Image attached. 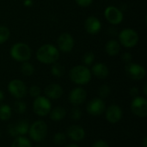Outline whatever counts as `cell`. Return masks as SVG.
I'll list each match as a JSON object with an SVG mask.
<instances>
[{
    "label": "cell",
    "instance_id": "6da1fadb",
    "mask_svg": "<svg viewBox=\"0 0 147 147\" xmlns=\"http://www.w3.org/2000/svg\"><path fill=\"white\" fill-rule=\"evenodd\" d=\"M59 58V49L51 44H45L39 47L36 52V59L42 64L51 65L58 61Z\"/></svg>",
    "mask_w": 147,
    "mask_h": 147
},
{
    "label": "cell",
    "instance_id": "7a4b0ae2",
    "mask_svg": "<svg viewBox=\"0 0 147 147\" xmlns=\"http://www.w3.org/2000/svg\"><path fill=\"white\" fill-rule=\"evenodd\" d=\"M70 79L76 84H87L91 79V71L85 65H76L72 67L69 73Z\"/></svg>",
    "mask_w": 147,
    "mask_h": 147
},
{
    "label": "cell",
    "instance_id": "3957f363",
    "mask_svg": "<svg viewBox=\"0 0 147 147\" xmlns=\"http://www.w3.org/2000/svg\"><path fill=\"white\" fill-rule=\"evenodd\" d=\"M9 53L12 59L18 62L28 61L31 58L32 54L30 47L27 44L22 42L14 44L10 48Z\"/></svg>",
    "mask_w": 147,
    "mask_h": 147
},
{
    "label": "cell",
    "instance_id": "277c9868",
    "mask_svg": "<svg viewBox=\"0 0 147 147\" xmlns=\"http://www.w3.org/2000/svg\"><path fill=\"white\" fill-rule=\"evenodd\" d=\"M28 134L33 141L41 142L47 135V125L43 121H37L29 126Z\"/></svg>",
    "mask_w": 147,
    "mask_h": 147
},
{
    "label": "cell",
    "instance_id": "5b68a950",
    "mask_svg": "<svg viewBox=\"0 0 147 147\" xmlns=\"http://www.w3.org/2000/svg\"><path fill=\"white\" fill-rule=\"evenodd\" d=\"M34 112L39 116H47L49 115L52 109V104L50 100L46 96H37L35 97L33 103Z\"/></svg>",
    "mask_w": 147,
    "mask_h": 147
},
{
    "label": "cell",
    "instance_id": "8992f818",
    "mask_svg": "<svg viewBox=\"0 0 147 147\" xmlns=\"http://www.w3.org/2000/svg\"><path fill=\"white\" fill-rule=\"evenodd\" d=\"M120 43L127 47L131 48L134 47L139 41V35L137 32L132 28H125L119 34Z\"/></svg>",
    "mask_w": 147,
    "mask_h": 147
},
{
    "label": "cell",
    "instance_id": "52a82bcc",
    "mask_svg": "<svg viewBox=\"0 0 147 147\" xmlns=\"http://www.w3.org/2000/svg\"><path fill=\"white\" fill-rule=\"evenodd\" d=\"M8 90L10 95L16 99H22L27 95V87L20 79L11 80L8 84Z\"/></svg>",
    "mask_w": 147,
    "mask_h": 147
},
{
    "label": "cell",
    "instance_id": "ba28073f",
    "mask_svg": "<svg viewBox=\"0 0 147 147\" xmlns=\"http://www.w3.org/2000/svg\"><path fill=\"white\" fill-rule=\"evenodd\" d=\"M131 110L138 117L145 118L147 116V100L142 96H136L131 102Z\"/></svg>",
    "mask_w": 147,
    "mask_h": 147
},
{
    "label": "cell",
    "instance_id": "9c48e42d",
    "mask_svg": "<svg viewBox=\"0 0 147 147\" xmlns=\"http://www.w3.org/2000/svg\"><path fill=\"white\" fill-rule=\"evenodd\" d=\"M29 123L26 120H20L16 123H12L8 126V133L12 137L24 136L28 133Z\"/></svg>",
    "mask_w": 147,
    "mask_h": 147
},
{
    "label": "cell",
    "instance_id": "30bf717a",
    "mask_svg": "<svg viewBox=\"0 0 147 147\" xmlns=\"http://www.w3.org/2000/svg\"><path fill=\"white\" fill-rule=\"evenodd\" d=\"M87 112L92 116H99L106 110V105L102 99L94 98L87 104Z\"/></svg>",
    "mask_w": 147,
    "mask_h": 147
},
{
    "label": "cell",
    "instance_id": "8fae6325",
    "mask_svg": "<svg viewBox=\"0 0 147 147\" xmlns=\"http://www.w3.org/2000/svg\"><path fill=\"white\" fill-rule=\"evenodd\" d=\"M104 16L106 20L113 25L120 24L123 20V14L121 10L115 6L107 7L104 10Z\"/></svg>",
    "mask_w": 147,
    "mask_h": 147
},
{
    "label": "cell",
    "instance_id": "7c38bea8",
    "mask_svg": "<svg viewBox=\"0 0 147 147\" xmlns=\"http://www.w3.org/2000/svg\"><path fill=\"white\" fill-rule=\"evenodd\" d=\"M126 72L134 80L143 79L146 73L145 67L136 63H128L126 66Z\"/></svg>",
    "mask_w": 147,
    "mask_h": 147
},
{
    "label": "cell",
    "instance_id": "4fadbf2b",
    "mask_svg": "<svg viewBox=\"0 0 147 147\" xmlns=\"http://www.w3.org/2000/svg\"><path fill=\"white\" fill-rule=\"evenodd\" d=\"M57 44L60 51L64 53H69L74 47V40L69 33H63L59 36Z\"/></svg>",
    "mask_w": 147,
    "mask_h": 147
},
{
    "label": "cell",
    "instance_id": "5bb4252c",
    "mask_svg": "<svg viewBox=\"0 0 147 147\" xmlns=\"http://www.w3.org/2000/svg\"><path fill=\"white\" fill-rule=\"evenodd\" d=\"M87 97V92L84 89L81 87H77L73 89L70 93H69V102L74 105V106H78L83 104Z\"/></svg>",
    "mask_w": 147,
    "mask_h": 147
},
{
    "label": "cell",
    "instance_id": "9a60e30c",
    "mask_svg": "<svg viewBox=\"0 0 147 147\" xmlns=\"http://www.w3.org/2000/svg\"><path fill=\"white\" fill-rule=\"evenodd\" d=\"M123 115L122 109L117 104H112L106 110V119L109 123L115 124L119 122Z\"/></svg>",
    "mask_w": 147,
    "mask_h": 147
},
{
    "label": "cell",
    "instance_id": "2e32d148",
    "mask_svg": "<svg viewBox=\"0 0 147 147\" xmlns=\"http://www.w3.org/2000/svg\"><path fill=\"white\" fill-rule=\"evenodd\" d=\"M85 30L90 34H96L102 28V23L100 20L96 16H89L84 22Z\"/></svg>",
    "mask_w": 147,
    "mask_h": 147
},
{
    "label": "cell",
    "instance_id": "e0dca14e",
    "mask_svg": "<svg viewBox=\"0 0 147 147\" xmlns=\"http://www.w3.org/2000/svg\"><path fill=\"white\" fill-rule=\"evenodd\" d=\"M67 136L72 141L80 142L85 137V131L82 127L78 125H73L67 129Z\"/></svg>",
    "mask_w": 147,
    "mask_h": 147
},
{
    "label": "cell",
    "instance_id": "ac0fdd59",
    "mask_svg": "<svg viewBox=\"0 0 147 147\" xmlns=\"http://www.w3.org/2000/svg\"><path fill=\"white\" fill-rule=\"evenodd\" d=\"M45 94L48 99L57 100L62 96L63 89L58 84H51L45 88Z\"/></svg>",
    "mask_w": 147,
    "mask_h": 147
},
{
    "label": "cell",
    "instance_id": "d6986e66",
    "mask_svg": "<svg viewBox=\"0 0 147 147\" xmlns=\"http://www.w3.org/2000/svg\"><path fill=\"white\" fill-rule=\"evenodd\" d=\"M92 73L96 78L99 79H104L109 76V71L106 65L102 63H96L92 66Z\"/></svg>",
    "mask_w": 147,
    "mask_h": 147
},
{
    "label": "cell",
    "instance_id": "ffe728a7",
    "mask_svg": "<svg viewBox=\"0 0 147 147\" xmlns=\"http://www.w3.org/2000/svg\"><path fill=\"white\" fill-rule=\"evenodd\" d=\"M121 51V44L115 40H109L105 45V52L109 56H116Z\"/></svg>",
    "mask_w": 147,
    "mask_h": 147
},
{
    "label": "cell",
    "instance_id": "44dd1931",
    "mask_svg": "<svg viewBox=\"0 0 147 147\" xmlns=\"http://www.w3.org/2000/svg\"><path fill=\"white\" fill-rule=\"evenodd\" d=\"M66 115V110L61 106H58L53 109H51L49 113L50 119L53 121H60Z\"/></svg>",
    "mask_w": 147,
    "mask_h": 147
},
{
    "label": "cell",
    "instance_id": "7402d4cb",
    "mask_svg": "<svg viewBox=\"0 0 147 147\" xmlns=\"http://www.w3.org/2000/svg\"><path fill=\"white\" fill-rule=\"evenodd\" d=\"M12 115V109L7 104H1L0 105V120L6 121L9 120Z\"/></svg>",
    "mask_w": 147,
    "mask_h": 147
},
{
    "label": "cell",
    "instance_id": "603a6c76",
    "mask_svg": "<svg viewBox=\"0 0 147 147\" xmlns=\"http://www.w3.org/2000/svg\"><path fill=\"white\" fill-rule=\"evenodd\" d=\"M11 147H32V144L26 137L18 136L13 141Z\"/></svg>",
    "mask_w": 147,
    "mask_h": 147
},
{
    "label": "cell",
    "instance_id": "cb8c5ba5",
    "mask_svg": "<svg viewBox=\"0 0 147 147\" xmlns=\"http://www.w3.org/2000/svg\"><path fill=\"white\" fill-rule=\"evenodd\" d=\"M21 71L24 76L29 77V76H32L34 74V67L31 63L25 61V62H22V64L21 65Z\"/></svg>",
    "mask_w": 147,
    "mask_h": 147
},
{
    "label": "cell",
    "instance_id": "d4e9b609",
    "mask_svg": "<svg viewBox=\"0 0 147 147\" xmlns=\"http://www.w3.org/2000/svg\"><path fill=\"white\" fill-rule=\"evenodd\" d=\"M51 73L56 78H61L65 73V67L59 63H53L51 68Z\"/></svg>",
    "mask_w": 147,
    "mask_h": 147
},
{
    "label": "cell",
    "instance_id": "484cf974",
    "mask_svg": "<svg viewBox=\"0 0 147 147\" xmlns=\"http://www.w3.org/2000/svg\"><path fill=\"white\" fill-rule=\"evenodd\" d=\"M10 32L9 29L5 26H0V44H3L8 40L9 38Z\"/></svg>",
    "mask_w": 147,
    "mask_h": 147
},
{
    "label": "cell",
    "instance_id": "4316f807",
    "mask_svg": "<svg viewBox=\"0 0 147 147\" xmlns=\"http://www.w3.org/2000/svg\"><path fill=\"white\" fill-rule=\"evenodd\" d=\"M26 109H27V105L24 102L16 101L14 103V110L16 113H17L19 115H22L23 113H25Z\"/></svg>",
    "mask_w": 147,
    "mask_h": 147
},
{
    "label": "cell",
    "instance_id": "83f0119b",
    "mask_svg": "<svg viewBox=\"0 0 147 147\" xmlns=\"http://www.w3.org/2000/svg\"><path fill=\"white\" fill-rule=\"evenodd\" d=\"M110 88L109 85L107 84H103L102 85L99 89H98V95L100 96L101 99L103 98H107L109 95H110Z\"/></svg>",
    "mask_w": 147,
    "mask_h": 147
},
{
    "label": "cell",
    "instance_id": "f1b7e54d",
    "mask_svg": "<svg viewBox=\"0 0 147 147\" xmlns=\"http://www.w3.org/2000/svg\"><path fill=\"white\" fill-rule=\"evenodd\" d=\"M65 140H66V136L63 133H57L53 136V142L55 145L62 146L65 143Z\"/></svg>",
    "mask_w": 147,
    "mask_h": 147
},
{
    "label": "cell",
    "instance_id": "f546056e",
    "mask_svg": "<svg viewBox=\"0 0 147 147\" xmlns=\"http://www.w3.org/2000/svg\"><path fill=\"white\" fill-rule=\"evenodd\" d=\"M95 59V55L92 52H87L86 53L84 54L83 56V63L86 65H91L94 62Z\"/></svg>",
    "mask_w": 147,
    "mask_h": 147
},
{
    "label": "cell",
    "instance_id": "4dcf8cb0",
    "mask_svg": "<svg viewBox=\"0 0 147 147\" xmlns=\"http://www.w3.org/2000/svg\"><path fill=\"white\" fill-rule=\"evenodd\" d=\"M70 117L71 120H73L74 121H77L78 120L81 119L82 117V111L80 110V109L78 108H73L71 110V113H70Z\"/></svg>",
    "mask_w": 147,
    "mask_h": 147
},
{
    "label": "cell",
    "instance_id": "1f68e13d",
    "mask_svg": "<svg viewBox=\"0 0 147 147\" xmlns=\"http://www.w3.org/2000/svg\"><path fill=\"white\" fill-rule=\"evenodd\" d=\"M40 88L37 85H32L30 88H29V90H28V93L31 96L33 97H37L40 95Z\"/></svg>",
    "mask_w": 147,
    "mask_h": 147
},
{
    "label": "cell",
    "instance_id": "d6a6232c",
    "mask_svg": "<svg viewBox=\"0 0 147 147\" xmlns=\"http://www.w3.org/2000/svg\"><path fill=\"white\" fill-rule=\"evenodd\" d=\"M75 1L81 7H88L93 2V0H75Z\"/></svg>",
    "mask_w": 147,
    "mask_h": 147
},
{
    "label": "cell",
    "instance_id": "836d02e7",
    "mask_svg": "<svg viewBox=\"0 0 147 147\" xmlns=\"http://www.w3.org/2000/svg\"><path fill=\"white\" fill-rule=\"evenodd\" d=\"M92 147H109V144L106 141L100 140H96L93 144Z\"/></svg>",
    "mask_w": 147,
    "mask_h": 147
},
{
    "label": "cell",
    "instance_id": "e575fe53",
    "mask_svg": "<svg viewBox=\"0 0 147 147\" xmlns=\"http://www.w3.org/2000/svg\"><path fill=\"white\" fill-rule=\"evenodd\" d=\"M122 60H123V62L126 63V64L131 63V61H132V55H131V53H125L122 55Z\"/></svg>",
    "mask_w": 147,
    "mask_h": 147
},
{
    "label": "cell",
    "instance_id": "d590c367",
    "mask_svg": "<svg viewBox=\"0 0 147 147\" xmlns=\"http://www.w3.org/2000/svg\"><path fill=\"white\" fill-rule=\"evenodd\" d=\"M129 93H130L131 96H133V97L134 98V97H136V96H139L140 90H139V89H138L137 87H133V88H131Z\"/></svg>",
    "mask_w": 147,
    "mask_h": 147
},
{
    "label": "cell",
    "instance_id": "8d00e7d4",
    "mask_svg": "<svg viewBox=\"0 0 147 147\" xmlns=\"http://www.w3.org/2000/svg\"><path fill=\"white\" fill-rule=\"evenodd\" d=\"M143 143H142V146L143 147H147V137L146 136H145L144 137V139H143V141H142Z\"/></svg>",
    "mask_w": 147,
    "mask_h": 147
},
{
    "label": "cell",
    "instance_id": "74e56055",
    "mask_svg": "<svg viewBox=\"0 0 147 147\" xmlns=\"http://www.w3.org/2000/svg\"><path fill=\"white\" fill-rule=\"evenodd\" d=\"M3 99H4V93H3V91H2V90H0V102H3Z\"/></svg>",
    "mask_w": 147,
    "mask_h": 147
},
{
    "label": "cell",
    "instance_id": "f35d334b",
    "mask_svg": "<svg viewBox=\"0 0 147 147\" xmlns=\"http://www.w3.org/2000/svg\"><path fill=\"white\" fill-rule=\"evenodd\" d=\"M143 90H144V94L146 96L147 95V84L146 83L145 84H144V88H143Z\"/></svg>",
    "mask_w": 147,
    "mask_h": 147
},
{
    "label": "cell",
    "instance_id": "ab89813d",
    "mask_svg": "<svg viewBox=\"0 0 147 147\" xmlns=\"http://www.w3.org/2000/svg\"><path fill=\"white\" fill-rule=\"evenodd\" d=\"M66 147H79L78 146L75 145V144H71V145H68Z\"/></svg>",
    "mask_w": 147,
    "mask_h": 147
},
{
    "label": "cell",
    "instance_id": "60d3db41",
    "mask_svg": "<svg viewBox=\"0 0 147 147\" xmlns=\"http://www.w3.org/2000/svg\"><path fill=\"white\" fill-rule=\"evenodd\" d=\"M34 147H41L40 146H34Z\"/></svg>",
    "mask_w": 147,
    "mask_h": 147
},
{
    "label": "cell",
    "instance_id": "b9f144b4",
    "mask_svg": "<svg viewBox=\"0 0 147 147\" xmlns=\"http://www.w3.org/2000/svg\"><path fill=\"white\" fill-rule=\"evenodd\" d=\"M0 136H1V133H0Z\"/></svg>",
    "mask_w": 147,
    "mask_h": 147
}]
</instances>
